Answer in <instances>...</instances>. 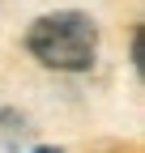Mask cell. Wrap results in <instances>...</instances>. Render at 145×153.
<instances>
[{
    "mask_svg": "<svg viewBox=\"0 0 145 153\" xmlns=\"http://www.w3.org/2000/svg\"><path fill=\"white\" fill-rule=\"evenodd\" d=\"M26 47H30V55L43 68L85 72L94 64V55H98V26H94V17H85L77 9L47 13V17H39V22L30 26Z\"/></svg>",
    "mask_w": 145,
    "mask_h": 153,
    "instance_id": "obj_1",
    "label": "cell"
},
{
    "mask_svg": "<svg viewBox=\"0 0 145 153\" xmlns=\"http://www.w3.org/2000/svg\"><path fill=\"white\" fill-rule=\"evenodd\" d=\"M132 68L141 72V30H132Z\"/></svg>",
    "mask_w": 145,
    "mask_h": 153,
    "instance_id": "obj_2",
    "label": "cell"
},
{
    "mask_svg": "<svg viewBox=\"0 0 145 153\" xmlns=\"http://www.w3.org/2000/svg\"><path fill=\"white\" fill-rule=\"evenodd\" d=\"M34 153H60V149H34Z\"/></svg>",
    "mask_w": 145,
    "mask_h": 153,
    "instance_id": "obj_3",
    "label": "cell"
}]
</instances>
